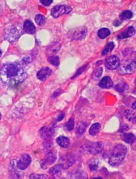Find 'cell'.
I'll use <instances>...</instances> for the list:
<instances>
[{"label": "cell", "instance_id": "1", "mask_svg": "<svg viewBox=\"0 0 136 179\" xmlns=\"http://www.w3.org/2000/svg\"><path fill=\"white\" fill-rule=\"evenodd\" d=\"M27 77L23 65L20 62L7 63L0 69V83L8 88L22 83Z\"/></svg>", "mask_w": 136, "mask_h": 179}, {"label": "cell", "instance_id": "2", "mask_svg": "<svg viewBox=\"0 0 136 179\" xmlns=\"http://www.w3.org/2000/svg\"><path fill=\"white\" fill-rule=\"evenodd\" d=\"M128 149L126 146L122 144H117L115 146L109 157L108 163L113 166L119 165L126 157Z\"/></svg>", "mask_w": 136, "mask_h": 179}, {"label": "cell", "instance_id": "3", "mask_svg": "<svg viewBox=\"0 0 136 179\" xmlns=\"http://www.w3.org/2000/svg\"><path fill=\"white\" fill-rule=\"evenodd\" d=\"M87 33L88 30L85 26H79L69 31L67 34V37L71 40H81L86 37Z\"/></svg>", "mask_w": 136, "mask_h": 179}, {"label": "cell", "instance_id": "4", "mask_svg": "<svg viewBox=\"0 0 136 179\" xmlns=\"http://www.w3.org/2000/svg\"><path fill=\"white\" fill-rule=\"evenodd\" d=\"M72 11V8L69 5H57L51 9V15L53 17L57 18L64 14L70 13Z\"/></svg>", "mask_w": 136, "mask_h": 179}, {"label": "cell", "instance_id": "5", "mask_svg": "<svg viewBox=\"0 0 136 179\" xmlns=\"http://www.w3.org/2000/svg\"><path fill=\"white\" fill-rule=\"evenodd\" d=\"M104 145L102 142H97L91 143L90 145H84L83 148L91 154H98L103 151Z\"/></svg>", "mask_w": 136, "mask_h": 179}, {"label": "cell", "instance_id": "6", "mask_svg": "<svg viewBox=\"0 0 136 179\" xmlns=\"http://www.w3.org/2000/svg\"><path fill=\"white\" fill-rule=\"evenodd\" d=\"M120 65V59L116 56L108 57L105 61V66L109 70H115L119 67Z\"/></svg>", "mask_w": 136, "mask_h": 179}, {"label": "cell", "instance_id": "7", "mask_svg": "<svg viewBox=\"0 0 136 179\" xmlns=\"http://www.w3.org/2000/svg\"><path fill=\"white\" fill-rule=\"evenodd\" d=\"M31 162L32 158L31 156L27 154H24L21 156L19 160L17 162V167L20 170L23 171L29 166Z\"/></svg>", "mask_w": 136, "mask_h": 179}, {"label": "cell", "instance_id": "8", "mask_svg": "<svg viewBox=\"0 0 136 179\" xmlns=\"http://www.w3.org/2000/svg\"><path fill=\"white\" fill-rule=\"evenodd\" d=\"M52 70L50 68L43 67L41 68L37 73V77L40 80L45 81L51 75Z\"/></svg>", "mask_w": 136, "mask_h": 179}, {"label": "cell", "instance_id": "9", "mask_svg": "<svg viewBox=\"0 0 136 179\" xmlns=\"http://www.w3.org/2000/svg\"><path fill=\"white\" fill-rule=\"evenodd\" d=\"M98 86L102 89H109L113 86V82L109 76H105L99 81Z\"/></svg>", "mask_w": 136, "mask_h": 179}, {"label": "cell", "instance_id": "10", "mask_svg": "<svg viewBox=\"0 0 136 179\" xmlns=\"http://www.w3.org/2000/svg\"><path fill=\"white\" fill-rule=\"evenodd\" d=\"M61 164H58L50 168L49 171V172L54 178H58L61 176L62 171L63 170Z\"/></svg>", "mask_w": 136, "mask_h": 179}, {"label": "cell", "instance_id": "11", "mask_svg": "<svg viewBox=\"0 0 136 179\" xmlns=\"http://www.w3.org/2000/svg\"><path fill=\"white\" fill-rule=\"evenodd\" d=\"M135 30L133 26H129L126 31L118 35L117 38L119 39H124L130 38L134 35Z\"/></svg>", "mask_w": 136, "mask_h": 179}, {"label": "cell", "instance_id": "12", "mask_svg": "<svg viewBox=\"0 0 136 179\" xmlns=\"http://www.w3.org/2000/svg\"><path fill=\"white\" fill-rule=\"evenodd\" d=\"M23 29L26 32L30 34L35 33L36 30L33 23L30 20H26L25 21L23 25Z\"/></svg>", "mask_w": 136, "mask_h": 179}, {"label": "cell", "instance_id": "13", "mask_svg": "<svg viewBox=\"0 0 136 179\" xmlns=\"http://www.w3.org/2000/svg\"><path fill=\"white\" fill-rule=\"evenodd\" d=\"M56 141L58 145L64 148H67L71 144L70 139L65 136H59L57 138Z\"/></svg>", "mask_w": 136, "mask_h": 179}, {"label": "cell", "instance_id": "14", "mask_svg": "<svg viewBox=\"0 0 136 179\" xmlns=\"http://www.w3.org/2000/svg\"><path fill=\"white\" fill-rule=\"evenodd\" d=\"M40 131H41L40 132H41V135L42 138L46 139H50L54 134L53 130L51 129H49L46 126L42 127Z\"/></svg>", "mask_w": 136, "mask_h": 179}, {"label": "cell", "instance_id": "15", "mask_svg": "<svg viewBox=\"0 0 136 179\" xmlns=\"http://www.w3.org/2000/svg\"><path fill=\"white\" fill-rule=\"evenodd\" d=\"M136 70V62L132 61L131 63L121 68V72L122 74H130L135 72Z\"/></svg>", "mask_w": 136, "mask_h": 179}, {"label": "cell", "instance_id": "16", "mask_svg": "<svg viewBox=\"0 0 136 179\" xmlns=\"http://www.w3.org/2000/svg\"><path fill=\"white\" fill-rule=\"evenodd\" d=\"M57 159V156L56 153L54 150L51 149L49 151H48L45 159L47 164L52 165L56 161Z\"/></svg>", "mask_w": 136, "mask_h": 179}, {"label": "cell", "instance_id": "17", "mask_svg": "<svg viewBox=\"0 0 136 179\" xmlns=\"http://www.w3.org/2000/svg\"><path fill=\"white\" fill-rule=\"evenodd\" d=\"M122 138L123 141L128 144H133L136 140V137L132 133H123Z\"/></svg>", "mask_w": 136, "mask_h": 179}, {"label": "cell", "instance_id": "18", "mask_svg": "<svg viewBox=\"0 0 136 179\" xmlns=\"http://www.w3.org/2000/svg\"><path fill=\"white\" fill-rule=\"evenodd\" d=\"M115 89L119 93H124L129 90V87L126 83L121 82L115 86Z\"/></svg>", "mask_w": 136, "mask_h": 179}, {"label": "cell", "instance_id": "19", "mask_svg": "<svg viewBox=\"0 0 136 179\" xmlns=\"http://www.w3.org/2000/svg\"><path fill=\"white\" fill-rule=\"evenodd\" d=\"M101 126L99 123H97L93 124L89 130V133L92 136H96L100 132Z\"/></svg>", "mask_w": 136, "mask_h": 179}, {"label": "cell", "instance_id": "20", "mask_svg": "<svg viewBox=\"0 0 136 179\" xmlns=\"http://www.w3.org/2000/svg\"><path fill=\"white\" fill-rule=\"evenodd\" d=\"M124 116L128 120L129 122H131L133 123H136V115L134 114V112L131 111V110L127 109L124 112Z\"/></svg>", "mask_w": 136, "mask_h": 179}, {"label": "cell", "instance_id": "21", "mask_svg": "<svg viewBox=\"0 0 136 179\" xmlns=\"http://www.w3.org/2000/svg\"><path fill=\"white\" fill-rule=\"evenodd\" d=\"M111 32L109 29L106 28H101L98 32V36L100 39H104L109 36Z\"/></svg>", "mask_w": 136, "mask_h": 179}, {"label": "cell", "instance_id": "22", "mask_svg": "<svg viewBox=\"0 0 136 179\" xmlns=\"http://www.w3.org/2000/svg\"><path fill=\"white\" fill-rule=\"evenodd\" d=\"M115 47V44L113 42H110L108 43L106 46L105 47L104 49L103 50L102 54L103 56H106L109 53H111Z\"/></svg>", "mask_w": 136, "mask_h": 179}, {"label": "cell", "instance_id": "23", "mask_svg": "<svg viewBox=\"0 0 136 179\" xmlns=\"http://www.w3.org/2000/svg\"><path fill=\"white\" fill-rule=\"evenodd\" d=\"M133 17V13L130 11L126 10L122 12L119 15L120 19L121 20H128L130 19Z\"/></svg>", "mask_w": 136, "mask_h": 179}, {"label": "cell", "instance_id": "24", "mask_svg": "<svg viewBox=\"0 0 136 179\" xmlns=\"http://www.w3.org/2000/svg\"><path fill=\"white\" fill-rule=\"evenodd\" d=\"M88 174L84 171H77L73 173L71 175L72 178L76 179H86L88 178Z\"/></svg>", "mask_w": 136, "mask_h": 179}, {"label": "cell", "instance_id": "25", "mask_svg": "<svg viewBox=\"0 0 136 179\" xmlns=\"http://www.w3.org/2000/svg\"><path fill=\"white\" fill-rule=\"evenodd\" d=\"M48 60L51 65L55 66H59L60 64L59 57L55 55H53V56H50L48 58Z\"/></svg>", "mask_w": 136, "mask_h": 179}, {"label": "cell", "instance_id": "26", "mask_svg": "<svg viewBox=\"0 0 136 179\" xmlns=\"http://www.w3.org/2000/svg\"><path fill=\"white\" fill-rule=\"evenodd\" d=\"M35 21L36 24L40 26H42L45 24L46 18L45 17L41 14H38L35 17Z\"/></svg>", "mask_w": 136, "mask_h": 179}, {"label": "cell", "instance_id": "27", "mask_svg": "<svg viewBox=\"0 0 136 179\" xmlns=\"http://www.w3.org/2000/svg\"><path fill=\"white\" fill-rule=\"evenodd\" d=\"M74 125H75V122H74V119L70 118L66 123L65 126L68 131H71L74 129Z\"/></svg>", "mask_w": 136, "mask_h": 179}, {"label": "cell", "instance_id": "28", "mask_svg": "<svg viewBox=\"0 0 136 179\" xmlns=\"http://www.w3.org/2000/svg\"><path fill=\"white\" fill-rule=\"evenodd\" d=\"M103 68L102 67L98 68L94 71L93 74V78L94 80H97L102 76L103 74Z\"/></svg>", "mask_w": 136, "mask_h": 179}, {"label": "cell", "instance_id": "29", "mask_svg": "<svg viewBox=\"0 0 136 179\" xmlns=\"http://www.w3.org/2000/svg\"><path fill=\"white\" fill-rule=\"evenodd\" d=\"M88 125L86 123H83L80 124L77 128V132L79 134H82L84 133V132L87 129Z\"/></svg>", "mask_w": 136, "mask_h": 179}, {"label": "cell", "instance_id": "30", "mask_svg": "<svg viewBox=\"0 0 136 179\" xmlns=\"http://www.w3.org/2000/svg\"><path fill=\"white\" fill-rule=\"evenodd\" d=\"M30 179H49L48 176L47 174H32L29 175Z\"/></svg>", "mask_w": 136, "mask_h": 179}, {"label": "cell", "instance_id": "31", "mask_svg": "<svg viewBox=\"0 0 136 179\" xmlns=\"http://www.w3.org/2000/svg\"><path fill=\"white\" fill-rule=\"evenodd\" d=\"M98 162H92L89 164V168L91 171H95L98 169Z\"/></svg>", "mask_w": 136, "mask_h": 179}, {"label": "cell", "instance_id": "32", "mask_svg": "<svg viewBox=\"0 0 136 179\" xmlns=\"http://www.w3.org/2000/svg\"><path fill=\"white\" fill-rule=\"evenodd\" d=\"M87 66H88V65H84L83 66L81 67L80 68H79V69L77 70L76 74H74V76L73 77H72L71 79H74V78L77 77L78 76L80 75V74H81L83 72V71L85 70V69L87 68Z\"/></svg>", "mask_w": 136, "mask_h": 179}, {"label": "cell", "instance_id": "33", "mask_svg": "<svg viewBox=\"0 0 136 179\" xmlns=\"http://www.w3.org/2000/svg\"><path fill=\"white\" fill-rule=\"evenodd\" d=\"M129 130V127L128 125L126 124H124L121 126L120 129H119V132L123 134V133H125L126 132L128 131Z\"/></svg>", "mask_w": 136, "mask_h": 179}, {"label": "cell", "instance_id": "34", "mask_svg": "<svg viewBox=\"0 0 136 179\" xmlns=\"http://www.w3.org/2000/svg\"><path fill=\"white\" fill-rule=\"evenodd\" d=\"M41 2L42 4H43L44 6H50L52 3H53V0H41Z\"/></svg>", "mask_w": 136, "mask_h": 179}, {"label": "cell", "instance_id": "35", "mask_svg": "<svg viewBox=\"0 0 136 179\" xmlns=\"http://www.w3.org/2000/svg\"><path fill=\"white\" fill-rule=\"evenodd\" d=\"M122 23V20H116L113 22V25H114V26H119L120 25H121V24Z\"/></svg>", "mask_w": 136, "mask_h": 179}, {"label": "cell", "instance_id": "36", "mask_svg": "<svg viewBox=\"0 0 136 179\" xmlns=\"http://www.w3.org/2000/svg\"><path fill=\"white\" fill-rule=\"evenodd\" d=\"M65 117V114L64 113H62L59 115L57 119V122H59L60 121H62Z\"/></svg>", "mask_w": 136, "mask_h": 179}, {"label": "cell", "instance_id": "37", "mask_svg": "<svg viewBox=\"0 0 136 179\" xmlns=\"http://www.w3.org/2000/svg\"><path fill=\"white\" fill-rule=\"evenodd\" d=\"M41 166L43 169H44L45 168H47V162L45 161V160H43L41 161Z\"/></svg>", "mask_w": 136, "mask_h": 179}, {"label": "cell", "instance_id": "38", "mask_svg": "<svg viewBox=\"0 0 136 179\" xmlns=\"http://www.w3.org/2000/svg\"><path fill=\"white\" fill-rule=\"evenodd\" d=\"M60 93V92L59 91H57L56 92H55V93H54L53 95V98H56V97H57L58 95H59V94Z\"/></svg>", "mask_w": 136, "mask_h": 179}, {"label": "cell", "instance_id": "39", "mask_svg": "<svg viewBox=\"0 0 136 179\" xmlns=\"http://www.w3.org/2000/svg\"><path fill=\"white\" fill-rule=\"evenodd\" d=\"M132 108L134 110H136V102H134L132 105Z\"/></svg>", "mask_w": 136, "mask_h": 179}, {"label": "cell", "instance_id": "40", "mask_svg": "<svg viewBox=\"0 0 136 179\" xmlns=\"http://www.w3.org/2000/svg\"><path fill=\"white\" fill-rule=\"evenodd\" d=\"M93 179H103V178L101 177H95V178H93Z\"/></svg>", "mask_w": 136, "mask_h": 179}, {"label": "cell", "instance_id": "41", "mask_svg": "<svg viewBox=\"0 0 136 179\" xmlns=\"http://www.w3.org/2000/svg\"><path fill=\"white\" fill-rule=\"evenodd\" d=\"M2 52L1 50H0V57L2 56Z\"/></svg>", "mask_w": 136, "mask_h": 179}, {"label": "cell", "instance_id": "42", "mask_svg": "<svg viewBox=\"0 0 136 179\" xmlns=\"http://www.w3.org/2000/svg\"><path fill=\"white\" fill-rule=\"evenodd\" d=\"M2 118V115H1V113H0V120H1V119Z\"/></svg>", "mask_w": 136, "mask_h": 179}]
</instances>
